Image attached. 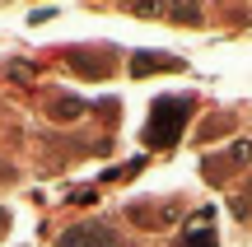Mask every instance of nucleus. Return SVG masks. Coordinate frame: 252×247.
<instances>
[{
    "instance_id": "1",
    "label": "nucleus",
    "mask_w": 252,
    "mask_h": 247,
    "mask_svg": "<svg viewBox=\"0 0 252 247\" xmlns=\"http://www.w3.org/2000/svg\"><path fill=\"white\" fill-rule=\"evenodd\" d=\"M187 117H191V98H182V93L154 98L150 126H145V145H150V149H173L178 136H182V126H187Z\"/></svg>"
},
{
    "instance_id": "2",
    "label": "nucleus",
    "mask_w": 252,
    "mask_h": 247,
    "mask_svg": "<svg viewBox=\"0 0 252 247\" xmlns=\"http://www.w3.org/2000/svg\"><path fill=\"white\" fill-rule=\"evenodd\" d=\"M56 247H108V229L103 224H80V229H70Z\"/></svg>"
},
{
    "instance_id": "3",
    "label": "nucleus",
    "mask_w": 252,
    "mask_h": 247,
    "mask_svg": "<svg viewBox=\"0 0 252 247\" xmlns=\"http://www.w3.org/2000/svg\"><path fill=\"white\" fill-rule=\"evenodd\" d=\"M178 247H220V243H215V229H210L206 215L196 220V229H187V238H182Z\"/></svg>"
},
{
    "instance_id": "4",
    "label": "nucleus",
    "mask_w": 252,
    "mask_h": 247,
    "mask_svg": "<svg viewBox=\"0 0 252 247\" xmlns=\"http://www.w3.org/2000/svg\"><path fill=\"white\" fill-rule=\"evenodd\" d=\"M173 65H178V61H168V56H150V52H140V56L131 61V70L145 75V70H173Z\"/></svg>"
},
{
    "instance_id": "5",
    "label": "nucleus",
    "mask_w": 252,
    "mask_h": 247,
    "mask_svg": "<svg viewBox=\"0 0 252 247\" xmlns=\"http://www.w3.org/2000/svg\"><path fill=\"white\" fill-rule=\"evenodd\" d=\"M52 117L56 121H75V117H84V103L80 98H56L52 103Z\"/></svg>"
},
{
    "instance_id": "6",
    "label": "nucleus",
    "mask_w": 252,
    "mask_h": 247,
    "mask_svg": "<svg viewBox=\"0 0 252 247\" xmlns=\"http://www.w3.org/2000/svg\"><path fill=\"white\" fill-rule=\"evenodd\" d=\"M243 164H252V140H234L229 145V168H243Z\"/></svg>"
},
{
    "instance_id": "7",
    "label": "nucleus",
    "mask_w": 252,
    "mask_h": 247,
    "mask_svg": "<svg viewBox=\"0 0 252 247\" xmlns=\"http://www.w3.org/2000/svg\"><path fill=\"white\" fill-rule=\"evenodd\" d=\"M70 65H75V70H89V75H103V70H108L103 56H70Z\"/></svg>"
},
{
    "instance_id": "8",
    "label": "nucleus",
    "mask_w": 252,
    "mask_h": 247,
    "mask_svg": "<svg viewBox=\"0 0 252 247\" xmlns=\"http://www.w3.org/2000/svg\"><path fill=\"white\" fill-rule=\"evenodd\" d=\"M5 224H9V215H5V205H0V233H5Z\"/></svg>"
},
{
    "instance_id": "9",
    "label": "nucleus",
    "mask_w": 252,
    "mask_h": 247,
    "mask_svg": "<svg viewBox=\"0 0 252 247\" xmlns=\"http://www.w3.org/2000/svg\"><path fill=\"white\" fill-rule=\"evenodd\" d=\"M248 201H252V182H248Z\"/></svg>"
}]
</instances>
